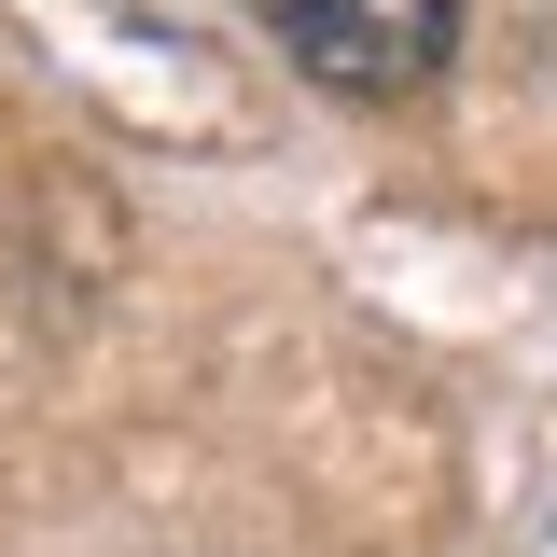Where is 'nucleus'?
<instances>
[{"instance_id":"nucleus-1","label":"nucleus","mask_w":557,"mask_h":557,"mask_svg":"<svg viewBox=\"0 0 557 557\" xmlns=\"http://www.w3.org/2000/svg\"><path fill=\"white\" fill-rule=\"evenodd\" d=\"M251 14L278 28V57H307L335 98H405L460 42V0H251Z\"/></svg>"}]
</instances>
